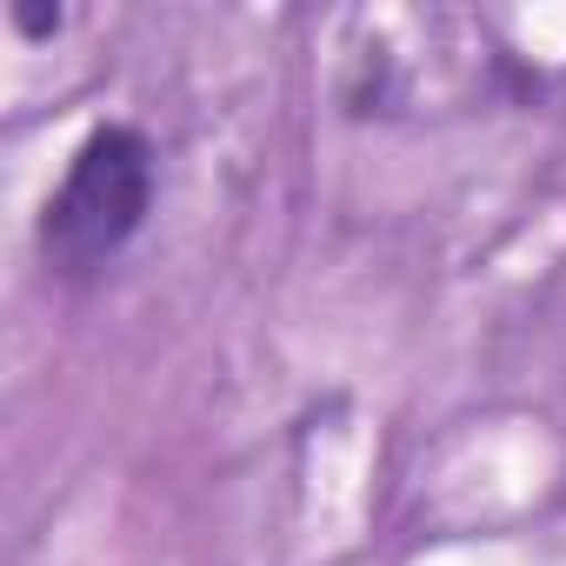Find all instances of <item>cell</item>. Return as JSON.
I'll list each match as a JSON object with an SVG mask.
<instances>
[{
  "label": "cell",
  "mask_w": 566,
  "mask_h": 566,
  "mask_svg": "<svg viewBox=\"0 0 566 566\" xmlns=\"http://www.w3.org/2000/svg\"><path fill=\"white\" fill-rule=\"evenodd\" d=\"M154 200V147L140 127H94L67 160V180L41 207V253L54 273L107 266L147 220Z\"/></svg>",
  "instance_id": "obj_1"
},
{
  "label": "cell",
  "mask_w": 566,
  "mask_h": 566,
  "mask_svg": "<svg viewBox=\"0 0 566 566\" xmlns=\"http://www.w3.org/2000/svg\"><path fill=\"white\" fill-rule=\"evenodd\" d=\"M14 21H21L28 34H54V28H61V14H34L28 0H14Z\"/></svg>",
  "instance_id": "obj_2"
}]
</instances>
